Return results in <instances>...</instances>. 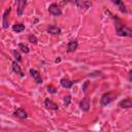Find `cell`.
Segmentation results:
<instances>
[{"instance_id": "obj_2", "label": "cell", "mask_w": 132, "mask_h": 132, "mask_svg": "<svg viewBox=\"0 0 132 132\" xmlns=\"http://www.w3.org/2000/svg\"><path fill=\"white\" fill-rule=\"evenodd\" d=\"M114 98H116V96L112 93H110V92L105 93V94L102 95V97L100 99V103H101V105H107L110 102H112Z\"/></svg>"}, {"instance_id": "obj_5", "label": "cell", "mask_w": 132, "mask_h": 132, "mask_svg": "<svg viewBox=\"0 0 132 132\" xmlns=\"http://www.w3.org/2000/svg\"><path fill=\"white\" fill-rule=\"evenodd\" d=\"M15 2H16V5H18V15L21 16L23 14L25 5L27 3V0H15Z\"/></svg>"}, {"instance_id": "obj_6", "label": "cell", "mask_w": 132, "mask_h": 132, "mask_svg": "<svg viewBox=\"0 0 132 132\" xmlns=\"http://www.w3.org/2000/svg\"><path fill=\"white\" fill-rule=\"evenodd\" d=\"M119 106L122 108H132V99L131 98H127L122 100L119 103Z\"/></svg>"}, {"instance_id": "obj_20", "label": "cell", "mask_w": 132, "mask_h": 132, "mask_svg": "<svg viewBox=\"0 0 132 132\" xmlns=\"http://www.w3.org/2000/svg\"><path fill=\"white\" fill-rule=\"evenodd\" d=\"M70 100H71V97L70 96H65L64 97V104L65 105H68L70 103Z\"/></svg>"}, {"instance_id": "obj_13", "label": "cell", "mask_w": 132, "mask_h": 132, "mask_svg": "<svg viewBox=\"0 0 132 132\" xmlns=\"http://www.w3.org/2000/svg\"><path fill=\"white\" fill-rule=\"evenodd\" d=\"M111 1H112L113 4H116L119 7V9L122 12H127V9H126V7H125V5H124V3H123L122 0H111Z\"/></svg>"}, {"instance_id": "obj_21", "label": "cell", "mask_w": 132, "mask_h": 132, "mask_svg": "<svg viewBox=\"0 0 132 132\" xmlns=\"http://www.w3.org/2000/svg\"><path fill=\"white\" fill-rule=\"evenodd\" d=\"M47 90H48V92H51V93H56V89H55L53 86H48V87H47Z\"/></svg>"}, {"instance_id": "obj_3", "label": "cell", "mask_w": 132, "mask_h": 132, "mask_svg": "<svg viewBox=\"0 0 132 132\" xmlns=\"http://www.w3.org/2000/svg\"><path fill=\"white\" fill-rule=\"evenodd\" d=\"M48 11H50L51 14H53L55 16H58V15H61L62 14V11H61L60 7L57 4H55V3H53V4H51L48 6Z\"/></svg>"}, {"instance_id": "obj_4", "label": "cell", "mask_w": 132, "mask_h": 132, "mask_svg": "<svg viewBox=\"0 0 132 132\" xmlns=\"http://www.w3.org/2000/svg\"><path fill=\"white\" fill-rule=\"evenodd\" d=\"M30 74H31V76L33 77V79L35 80L36 84H41V82H42L41 75H40V73H39L37 70H35V69H30Z\"/></svg>"}, {"instance_id": "obj_16", "label": "cell", "mask_w": 132, "mask_h": 132, "mask_svg": "<svg viewBox=\"0 0 132 132\" xmlns=\"http://www.w3.org/2000/svg\"><path fill=\"white\" fill-rule=\"evenodd\" d=\"M12 30L14 32H16V33H20V32L25 30V25H23V24H15V25L12 26Z\"/></svg>"}, {"instance_id": "obj_17", "label": "cell", "mask_w": 132, "mask_h": 132, "mask_svg": "<svg viewBox=\"0 0 132 132\" xmlns=\"http://www.w3.org/2000/svg\"><path fill=\"white\" fill-rule=\"evenodd\" d=\"M19 47L21 48V51H22L23 53H25V54L29 53V47H28L27 45H25V44H23V43H20V44H19Z\"/></svg>"}, {"instance_id": "obj_9", "label": "cell", "mask_w": 132, "mask_h": 132, "mask_svg": "<svg viewBox=\"0 0 132 132\" xmlns=\"http://www.w3.org/2000/svg\"><path fill=\"white\" fill-rule=\"evenodd\" d=\"M74 82H75V81L69 80L68 78H62V79L60 80V85H61L64 89H69V88H71Z\"/></svg>"}, {"instance_id": "obj_22", "label": "cell", "mask_w": 132, "mask_h": 132, "mask_svg": "<svg viewBox=\"0 0 132 132\" xmlns=\"http://www.w3.org/2000/svg\"><path fill=\"white\" fill-rule=\"evenodd\" d=\"M128 77H129V80H131V81H132V70L129 72V75H128Z\"/></svg>"}, {"instance_id": "obj_7", "label": "cell", "mask_w": 132, "mask_h": 132, "mask_svg": "<svg viewBox=\"0 0 132 132\" xmlns=\"http://www.w3.org/2000/svg\"><path fill=\"white\" fill-rule=\"evenodd\" d=\"M79 107L81 110L84 111H88L90 108V99L88 97H86L85 99H82V101L79 103Z\"/></svg>"}, {"instance_id": "obj_1", "label": "cell", "mask_w": 132, "mask_h": 132, "mask_svg": "<svg viewBox=\"0 0 132 132\" xmlns=\"http://www.w3.org/2000/svg\"><path fill=\"white\" fill-rule=\"evenodd\" d=\"M116 31L119 36H126V37H132V29L128 28L124 24L121 23L120 20H116Z\"/></svg>"}, {"instance_id": "obj_14", "label": "cell", "mask_w": 132, "mask_h": 132, "mask_svg": "<svg viewBox=\"0 0 132 132\" xmlns=\"http://www.w3.org/2000/svg\"><path fill=\"white\" fill-rule=\"evenodd\" d=\"M47 32L51 33V34L57 35V34H60V33H61V29H60L59 27H57V26L52 25V26H50V27L47 28Z\"/></svg>"}, {"instance_id": "obj_8", "label": "cell", "mask_w": 132, "mask_h": 132, "mask_svg": "<svg viewBox=\"0 0 132 132\" xmlns=\"http://www.w3.org/2000/svg\"><path fill=\"white\" fill-rule=\"evenodd\" d=\"M13 116L14 117H16V118H19V119H22V120H24V119H27V112L25 111V109H23V108H18L14 112H13Z\"/></svg>"}, {"instance_id": "obj_19", "label": "cell", "mask_w": 132, "mask_h": 132, "mask_svg": "<svg viewBox=\"0 0 132 132\" xmlns=\"http://www.w3.org/2000/svg\"><path fill=\"white\" fill-rule=\"evenodd\" d=\"M13 56H14V58L16 59L18 62H20V61L22 60V57H21V55H20V53H19L18 51H13Z\"/></svg>"}, {"instance_id": "obj_10", "label": "cell", "mask_w": 132, "mask_h": 132, "mask_svg": "<svg viewBox=\"0 0 132 132\" xmlns=\"http://www.w3.org/2000/svg\"><path fill=\"white\" fill-rule=\"evenodd\" d=\"M44 105H45L46 108L52 109V110H57V109L59 108V106H58L55 102H53L52 100H50V99H45V101H44Z\"/></svg>"}, {"instance_id": "obj_11", "label": "cell", "mask_w": 132, "mask_h": 132, "mask_svg": "<svg viewBox=\"0 0 132 132\" xmlns=\"http://www.w3.org/2000/svg\"><path fill=\"white\" fill-rule=\"evenodd\" d=\"M10 12V8L8 7L5 11H4V14H3V21H2V24H3V28L6 29L8 28V14Z\"/></svg>"}, {"instance_id": "obj_12", "label": "cell", "mask_w": 132, "mask_h": 132, "mask_svg": "<svg viewBox=\"0 0 132 132\" xmlns=\"http://www.w3.org/2000/svg\"><path fill=\"white\" fill-rule=\"evenodd\" d=\"M77 45H78L77 40H71V41H69V43L67 45V51L69 53H72L77 48Z\"/></svg>"}, {"instance_id": "obj_15", "label": "cell", "mask_w": 132, "mask_h": 132, "mask_svg": "<svg viewBox=\"0 0 132 132\" xmlns=\"http://www.w3.org/2000/svg\"><path fill=\"white\" fill-rule=\"evenodd\" d=\"M12 69H13V71H14L16 74H20L21 76H24V72L22 71V69H21L20 65L16 63V61L12 62Z\"/></svg>"}, {"instance_id": "obj_18", "label": "cell", "mask_w": 132, "mask_h": 132, "mask_svg": "<svg viewBox=\"0 0 132 132\" xmlns=\"http://www.w3.org/2000/svg\"><path fill=\"white\" fill-rule=\"evenodd\" d=\"M28 39H29V41L31 42V43H36L37 42V38H36V36L35 35H30L29 37H28Z\"/></svg>"}]
</instances>
